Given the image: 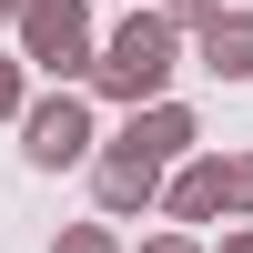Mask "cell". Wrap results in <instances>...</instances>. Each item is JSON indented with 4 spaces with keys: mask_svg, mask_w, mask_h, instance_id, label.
Instances as JSON below:
<instances>
[{
    "mask_svg": "<svg viewBox=\"0 0 253 253\" xmlns=\"http://www.w3.org/2000/svg\"><path fill=\"white\" fill-rule=\"evenodd\" d=\"M172 71H182V20L172 10H132L112 41H101V61H91V91L101 101H172Z\"/></svg>",
    "mask_w": 253,
    "mask_h": 253,
    "instance_id": "cell-1",
    "label": "cell"
},
{
    "mask_svg": "<svg viewBox=\"0 0 253 253\" xmlns=\"http://www.w3.org/2000/svg\"><path fill=\"white\" fill-rule=\"evenodd\" d=\"M20 61L31 71H51V81H91V0H20Z\"/></svg>",
    "mask_w": 253,
    "mask_h": 253,
    "instance_id": "cell-2",
    "label": "cell"
},
{
    "mask_svg": "<svg viewBox=\"0 0 253 253\" xmlns=\"http://www.w3.org/2000/svg\"><path fill=\"white\" fill-rule=\"evenodd\" d=\"M20 152H31V172H71V162H91V152H101L91 101H81L71 81H51V91L20 112Z\"/></svg>",
    "mask_w": 253,
    "mask_h": 253,
    "instance_id": "cell-3",
    "label": "cell"
},
{
    "mask_svg": "<svg viewBox=\"0 0 253 253\" xmlns=\"http://www.w3.org/2000/svg\"><path fill=\"white\" fill-rule=\"evenodd\" d=\"M162 193H172V162H152V152H132V142H101V152H91V203H101V213H152V203Z\"/></svg>",
    "mask_w": 253,
    "mask_h": 253,
    "instance_id": "cell-4",
    "label": "cell"
},
{
    "mask_svg": "<svg viewBox=\"0 0 253 253\" xmlns=\"http://www.w3.org/2000/svg\"><path fill=\"white\" fill-rule=\"evenodd\" d=\"M162 213H172V223H213V213H233V162H182L172 193H162Z\"/></svg>",
    "mask_w": 253,
    "mask_h": 253,
    "instance_id": "cell-5",
    "label": "cell"
},
{
    "mask_svg": "<svg viewBox=\"0 0 253 253\" xmlns=\"http://www.w3.org/2000/svg\"><path fill=\"white\" fill-rule=\"evenodd\" d=\"M112 142H132V152H152V162H182V152H193L203 132H193V112H182V101H142V112L122 122Z\"/></svg>",
    "mask_w": 253,
    "mask_h": 253,
    "instance_id": "cell-6",
    "label": "cell"
},
{
    "mask_svg": "<svg viewBox=\"0 0 253 253\" xmlns=\"http://www.w3.org/2000/svg\"><path fill=\"white\" fill-rule=\"evenodd\" d=\"M203 71L213 81H253V10H213L203 20Z\"/></svg>",
    "mask_w": 253,
    "mask_h": 253,
    "instance_id": "cell-7",
    "label": "cell"
},
{
    "mask_svg": "<svg viewBox=\"0 0 253 253\" xmlns=\"http://www.w3.org/2000/svg\"><path fill=\"white\" fill-rule=\"evenodd\" d=\"M51 253H122V233H112V213H101V223H71Z\"/></svg>",
    "mask_w": 253,
    "mask_h": 253,
    "instance_id": "cell-8",
    "label": "cell"
},
{
    "mask_svg": "<svg viewBox=\"0 0 253 253\" xmlns=\"http://www.w3.org/2000/svg\"><path fill=\"white\" fill-rule=\"evenodd\" d=\"M31 112V91H20V61H0V122H20Z\"/></svg>",
    "mask_w": 253,
    "mask_h": 253,
    "instance_id": "cell-9",
    "label": "cell"
},
{
    "mask_svg": "<svg viewBox=\"0 0 253 253\" xmlns=\"http://www.w3.org/2000/svg\"><path fill=\"white\" fill-rule=\"evenodd\" d=\"M213 10H233V0H172V20H182V31H203Z\"/></svg>",
    "mask_w": 253,
    "mask_h": 253,
    "instance_id": "cell-10",
    "label": "cell"
},
{
    "mask_svg": "<svg viewBox=\"0 0 253 253\" xmlns=\"http://www.w3.org/2000/svg\"><path fill=\"white\" fill-rule=\"evenodd\" d=\"M233 213H253V152H233Z\"/></svg>",
    "mask_w": 253,
    "mask_h": 253,
    "instance_id": "cell-11",
    "label": "cell"
},
{
    "mask_svg": "<svg viewBox=\"0 0 253 253\" xmlns=\"http://www.w3.org/2000/svg\"><path fill=\"white\" fill-rule=\"evenodd\" d=\"M142 253H203V243H193V233H152Z\"/></svg>",
    "mask_w": 253,
    "mask_h": 253,
    "instance_id": "cell-12",
    "label": "cell"
},
{
    "mask_svg": "<svg viewBox=\"0 0 253 253\" xmlns=\"http://www.w3.org/2000/svg\"><path fill=\"white\" fill-rule=\"evenodd\" d=\"M223 253H253V233H223Z\"/></svg>",
    "mask_w": 253,
    "mask_h": 253,
    "instance_id": "cell-13",
    "label": "cell"
},
{
    "mask_svg": "<svg viewBox=\"0 0 253 253\" xmlns=\"http://www.w3.org/2000/svg\"><path fill=\"white\" fill-rule=\"evenodd\" d=\"M0 20H20V0H0Z\"/></svg>",
    "mask_w": 253,
    "mask_h": 253,
    "instance_id": "cell-14",
    "label": "cell"
}]
</instances>
